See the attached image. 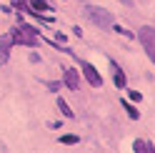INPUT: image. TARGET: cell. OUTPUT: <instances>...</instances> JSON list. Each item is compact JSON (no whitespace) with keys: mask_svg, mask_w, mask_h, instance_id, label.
<instances>
[{"mask_svg":"<svg viewBox=\"0 0 155 153\" xmlns=\"http://www.w3.org/2000/svg\"><path fill=\"white\" fill-rule=\"evenodd\" d=\"M30 8H33V10H38V13H45L50 5H48V0H30Z\"/></svg>","mask_w":155,"mask_h":153,"instance_id":"cell-9","label":"cell"},{"mask_svg":"<svg viewBox=\"0 0 155 153\" xmlns=\"http://www.w3.org/2000/svg\"><path fill=\"white\" fill-rule=\"evenodd\" d=\"M58 108H60V113H63V116H65V118H73V110H70V108H68V103H65L63 98H58Z\"/></svg>","mask_w":155,"mask_h":153,"instance_id":"cell-10","label":"cell"},{"mask_svg":"<svg viewBox=\"0 0 155 153\" xmlns=\"http://www.w3.org/2000/svg\"><path fill=\"white\" fill-rule=\"evenodd\" d=\"M123 106H125V110H128V116H130L133 121H138V118H140V113H138V110H135V108L130 106V103H128V100H123Z\"/></svg>","mask_w":155,"mask_h":153,"instance_id":"cell-11","label":"cell"},{"mask_svg":"<svg viewBox=\"0 0 155 153\" xmlns=\"http://www.w3.org/2000/svg\"><path fill=\"white\" fill-rule=\"evenodd\" d=\"M138 38H140V43H143V48H145V53H148V58H150L153 65H155V28H150V25L140 28Z\"/></svg>","mask_w":155,"mask_h":153,"instance_id":"cell-2","label":"cell"},{"mask_svg":"<svg viewBox=\"0 0 155 153\" xmlns=\"http://www.w3.org/2000/svg\"><path fill=\"white\" fill-rule=\"evenodd\" d=\"M63 83L70 90H78V88H80V75H78V70L75 68H65L63 70Z\"/></svg>","mask_w":155,"mask_h":153,"instance_id":"cell-4","label":"cell"},{"mask_svg":"<svg viewBox=\"0 0 155 153\" xmlns=\"http://www.w3.org/2000/svg\"><path fill=\"white\" fill-rule=\"evenodd\" d=\"M133 148H135V153H155V148H153V143H148V141H143V138H138L133 143Z\"/></svg>","mask_w":155,"mask_h":153,"instance_id":"cell-7","label":"cell"},{"mask_svg":"<svg viewBox=\"0 0 155 153\" xmlns=\"http://www.w3.org/2000/svg\"><path fill=\"white\" fill-rule=\"evenodd\" d=\"M85 15L90 18V23H93L95 28H100V30H110V25H113V15H110V10L98 8V5H88V8H85Z\"/></svg>","mask_w":155,"mask_h":153,"instance_id":"cell-1","label":"cell"},{"mask_svg":"<svg viewBox=\"0 0 155 153\" xmlns=\"http://www.w3.org/2000/svg\"><path fill=\"white\" fill-rule=\"evenodd\" d=\"M80 138L78 136H60V143H65V146H73V143H78Z\"/></svg>","mask_w":155,"mask_h":153,"instance_id":"cell-12","label":"cell"},{"mask_svg":"<svg viewBox=\"0 0 155 153\" xmlns=\"http://www.w3.org/2000/svg\"><path fill=\"white\" fill-rule=\"evenodd\" d=\"M110 68H113V73H115V85H118V88H125V75H123V70H120L115 63H110Z\"/></svg>","mask_w":155,"mask_h":153,"instance_id":"cell-8","label":"cell"},{"mask_svg":"<svg viewBox=\"0 0 155 153\" xmlns=\"http://www.w3.org/2000/svg\"><path fill=\"white\" fill-rule=\"evenodd\" d=\"M48 88H50V90H53V93H58V90H60V83H58V80H53V83H50V85H48Z\"/></svg>","mask_w":155,"mask_h":153,"instance_id":"cell-14","label":"cell"},{"mask_svg":"<svg viewBox=\"0 0 155 153\" xmlns=\"http://www.w3.org/2000/svg\"><path fill=\"white\" fill-rule=\"evenodd\" d=\"M10 45H13L10 35H3V38H0V68L8 63V58H10Z\"/></svg>","mask_w":155,"mask_h":153,"instance_id":"cell-5","label":"cell"},{"mask_svg":"<svg viewBox=\"0 0 155 153\" xmlns=\"http://www.w3.org/2000/svg\"><path fill=\"white\" fill-rule=\"evenodd\" d=\"M10 40L13 43H20V45H35L38 43V38H35V30L30 25H20V28H15L13 30V35H10Z\"/></svg>","mask_w":155,"mask_h":153,"instance_id":"cell-3","label":"cell"},{"mask_svg":"<svg viewBox=\"0 0 155 153\" xmlns=\"http://www.w3.org/2000/svg\"><path fill=\"white\" fill-rule=\"evenodd\" d=\"M13 5H15V8H20V10H28V8H25L28 3H25V0H13Z\"/></svg>","mask_w":155,"mask_h":153,"instance_id":"cell-13","label":"cell"},{"mask_svg":"<svg viewBox=\"0 0 155 153\" xmlns=\"http://www.w3.org/2000/svg\"><path fill=\"white\" fill-rule=\"evenodd\" d=\"M83 73H85V80H88V83L93 85V88H100V85H103V78H100V73L95 70L90 63L85 65V70H83Z\"/></svg>","mask_w":155,"mask_h":153,"instance_id":"cell-6","label":"cell"}]
</instances>
